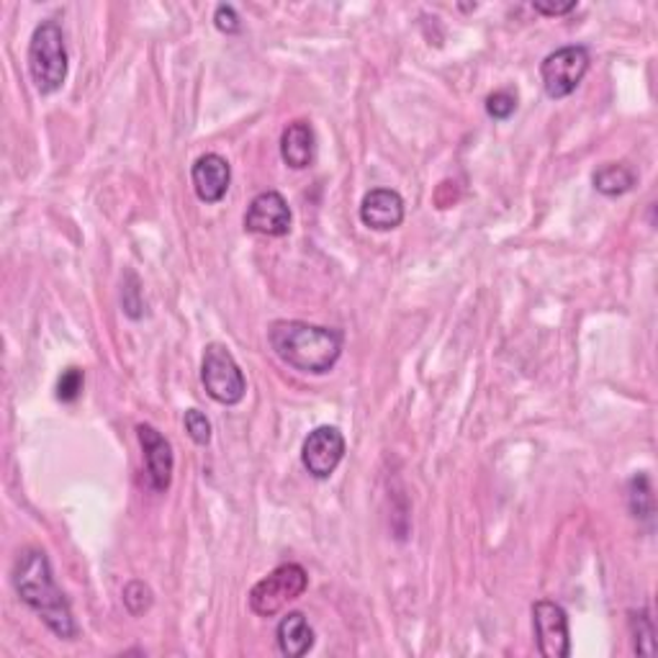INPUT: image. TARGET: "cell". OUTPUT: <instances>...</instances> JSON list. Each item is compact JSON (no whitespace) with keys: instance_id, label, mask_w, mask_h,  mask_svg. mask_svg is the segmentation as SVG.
I'll return each mask as SVG.
<instances>
[{"instance_id":"cell-1","label":"cell","mask_w":658,"mask_h":658,"mask_svg":"<svg viewBox=\"0 0 658 658\" xmlns=\"http://www.w3.org/2000/svg\"><path fill=\"white\" fill-rule=\"evenodd\" d=\"M13 590L29 610L42 617V623L62 640L77 638V625L69 602L54 582L52 563L44 551L26 548L13 567Z\"/></svg>"},{"instance_id":"cell-2","label":"cell","mask_w":658,"mask_h":658,"mask_svg":"<svg viewBox=\"0 0 658 658\" xmlns=\"http://www.w3.org/2000/svg\"><path fill=\"white\" fill-rule=\"evenodd\" d=\"M268 343L285 366L301 374L324 376L337 366L345 337L339 330L299 320H278L268 327Z\"/></svg>"},{"instance_id":"cell-3","label":"cell","mask_w":658,"mask_h":658,"mask_svg":"<svg viewBox=\"0 0 658 658\" xmlns=\"http://www.w3.org/2000/svg\"><path fill=\"white\" fill-rule=\"evenodd\" d=\"M29 75L42 96L57 93L67 80V46L57 21L39 23L29 42Z\"/></svg>"},{"instance_id":"cell-4","label":"cell","mask_w":658,"mask_h":658,"mask_svg":"<svg viewBox=\"0 0 658 658\" xmlns=\"http://www.w3.org/2000/svg\"><path fill=\"white\" fill-rule=\"evenodd\" d=\"M201 384L208 397L224 407H235L245 399L247 381L242 368L237 366L235 355L227 345L212 343L204 347V360H201Z\"/></svg>"},{"instance_id":"cell-5","label":"cell","mask_w":658,"mask_h":658,"mask_svg":"<svg viewBox=\"0 0 658 658\" xmlns=\"http://www.w3.org/2000/svg\"><path fill=\"white\" fill-rule=\"evenodd\" d=\"M309 586V574L299 563H283L270 571L266 579L250 590V610L260 617H273L289 605L299 600Z\"/></svg>"},{"instance_id":"cell-6","label":"cell","mask_w":658,"mask_h":658,"mask_svg":"<svg viewBox=\"0 0 658 658\" xmlns=\"http://www.w3.org/2000/svg\"><path fill=\"white\" fill-rule=\"evenodd\" d=\"M590 50L582 44L561 46V50L548 54L540 65L546 96L553 100L571 96L582 85L584 75L590 73Z\"/></svg>"},{"instance_id":"cell-7","label":"cell","mask_w":658,"mask_h":658,"mask_svg":"<svg viewBox=\"0 0 658 658\" xmlns=\"http://www.w3.org/2000/svg\"><path fill=\"white\" fill-rule=\"evenodd\" d=\"M345 459V438L337 428L322 424V428L312 430L301 445V463H304L306 474L324 482L335 474L339 463Z\"/></svg>"},{"instance_id":"cell-8","label":"cell","mask_w":658,"mask_h":658,"mask_svg":"<svg viewBox=\"0 0 658 658\" xmlns=\"http://www.w3.org/2000/svg\"><path fill=\"white\" fill-rule=\"evenodd\" d=\"M532 628H536L538 651L546 658L571 656L569 615L559 602H551V600L536 602V605H532Z\"/></svg>"},{"instance_id":"cell-9","label":"cell","mask_w":658,"mask_h":658,"mask_svg":"<svg viewBox=\"0 0 658 658\" xmlns=\"http://www.w3.org/2000/svg\"><path fill=\"white\" fill-rule=\"evenodd\" d=\"M245 229L262 237H285L291 231V208L278 191H262L245 212Z\"/></svg>"},{"instance_id":"cell-10","label":"cell","mask_w":658,"mask_h":658,"mask_svg":"<svg viewBox=\"0 0 658 658\" xmlns=\"http://www.w3.org/2000/svg\"><path fill=\"white\" fill-rule=\"evenodd\" d=\"M137 438L144 453L147 482H150L154 492L160 494L168 492L170 482H173V468H175L173 447H170L168 440L162 438L152 424H137Z\"/></svg>"},{"instance_id":"cell-11","label":"cell","mask_w":658,"mask_h":658,"mask_svg":"<svg viewBox=\"0 0 658 658\" xmlns=\"http://www.w3.org/2000/svg\"><path fill=\"white\" fill-rule=\"evenodd\" d=\"M191 183L198 201H204V204H219V201L227 196L231 183V168L227 158H222V154L216 152L201 154L191 168Z\"/></svg>"},{"instance_id":"cell-12","label":"cell","mask_w":658,"mask_h":658,"mask_svg":"<svg viewBox=\"0 0 658 658\" xmlns=\"http://www.w3.org/2000/svg\"><path fill=\"white\" fill-rule=\"evenodd\" d=\"M360 222L368 229L391 231L404 222V198L391 188H374L360 201Z\"/></svg>"},{"instance_id":"cell-13","label":"cell","mask_w":658,"mask_h":658,"mask_svg":"<svg viewBox=\"0 0 658 658\" xmlns=\"http://www.w3.org/2000/svg\"><path fill=\"white\" fill-rule=\"evenodd\" d=\"M316 137L309 121H293L281 134V158L289 168L304 170L314 162Z\"/></svg>"},{"instance_id":"cell-14","label":"cell","mask_w":658,"mask_h":658,"mask_svg":"<svg viewBox=\"0 0 658 658\" xmlns=\"http://www.w3.org/2000/svg\"><path fill=\"white\" fill-rule=\"evenodd\" d=\"M278 651L289 658H301L314 648V630L304 613H289L276 630Z\"/></svg>"},{"instance_id":"cell-15","label":"cell","mask_w":658,"mask_h":658,"mask_svg":"<svg viewBox=\"0 0 658 658\" xmlns=\"http://www.w3.org/2000/svg\"><path fill=\"white\" fill-rule=\"evenodd\" d=\"M636 173L625 165V162H607V165H602L594 170L592 175V183L594 188H597L602 196H623V193L633 191V185H636Z\"/></svg>"},{"instance_id":"cell-16","label":"cell","mask_w":658,"mask_h":658,"mask_svg":"<svg viewBox=\"0 0 658 658\" xmlns=\"http://www.w3.org/2000/svg\"><path fill=\"white\" fill-rule=\"evenodd\" d=\"M628 505L633 517H638V520H651L654 517V489H651V478L646 474H638L630 478Z\"/></svg>"},{"instance_id":"cell-17","label":"cell","mask_w":658,"mask_h":658,"mask_svg":"<svg viewBox=\"0 0 658 658\" xmlns=\"http://www.w3.org/2000/svg\"><path fill=\"white\" fill-rule=\"evenodd\" d=\"M630 630L636 636V654L640 656H654V621L648 615V610H638V613H630Z\"/></svg>"},{"instance_id":"cell-18","label":"cell","mask_w":658,"mask_h":658,"mask_svg":"<svg viewBox=\"0 0 658 658\" xmlns=\"http://www.w3.org/2000/svg\"><path fill=\"white\" fill-rule=\"evenodd\" d=\"M152 602H154L152 590L144 582H129L127 586H123V605H127L129 615H134V617L144 615L147 610L152 607Z\"/></svg>"},{"instance_id":"cell-19","label":"cell","mask_w":658,"mask_h":658,"mask_svg":"<svg viewBox=\"0 0 658 658\" xmlns=\"http://www.w3.org/2000/svg\"><path fill=\"white\" fill-rule=\"evenodd\" d=\"M183 424H185V432H188L193 443L208 445V440H212V422H208V417L204 412H198V409H188V412L183 414Z\"/></svg>"},{"instance_id":"cell-20","label":"cell","mask_w":658,"mask_h":658,"mask_svg":"<svg viewBox=\"0 0 658 658\" xmlns=\"http://www.w3.org/2000/svg\"><path fill=\"white\" fill-rule=\"evenodd\" d=\"M515 108H517V93L513 90H497L486 98V114L497 121L509 119V116L515 114Z\"/></svg>"},{"instance_id":"cell-21","label":"cell","mask_w":658,"mask_h":658,"mask_svg":"<svg viewBox=\"0 0 658 658\" xmlns=\"http://www.w3.org/2000/svg\"><path fill=\"white\" fill-rule=\"evenodd\" d=\"M83 370L80 368H67L62 370L60 381H57V399L65 401V404H69V401H75L77 397H80L83 391Z\"/></svg>"},{"instance_id":"cell-22","label":"cell","mask_w":658,"mask_h":658,"mask_svg":"<svg viewBox=\"0 0 658 658\" xmlns=\"http://www.w3.org/2000/svg\"><path fill=\"white\" fill-rule=\"evenodd\" d=\"M214 26L222 31V34H239L242 29V21H239L237 8L231 3H219L214 11Z\"/></svg>"},{"instance_id":"cell-23","label":"cell","mask_w":658,"mask_h":658,"mask_svg":"<svg viewBox=\"0 0 658 658\" xmlns=\"http://www.w3.org/2000/svg\"><path fill=\"white\" fill-rule=\"evenodd\" d=\"M131 276V285H123V312H127L131 320H139V316H142V312H139V309H142V291H139V283H137V276L134 273H129Z\"/></svg>"},{"instance_id":"cell-24","label":"cell","mask_w":658,"mask_h":658,"mask_svg":"<svg viewBox=\"0 0 658 658\" xmlns=\"http://www.w3.org/2000/svg\"><path fill=\"white\" fill-rule=\"evenodd\" d=\"M574 8H576V0H569V3H546V0H536V3H532V11L543 15H563L574 11Z\"/></svg>"}]
</instances>
